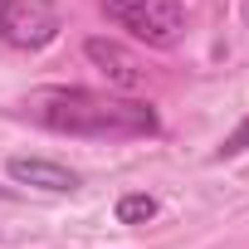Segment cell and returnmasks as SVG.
Masks as SVG:
<instances>
[{
	"label": "cell",
	"mask_w": 249,
	"mask_h": 249,
	"mask_svg": "<svg viewBox=\"0 0 249 249\" xmlns=\"http://www.w3.org/2000/svg\"><path fill=\"white\" fill-rule=\"evenodd\" d=\"M20 112L49 132L88 137V142H137V137H152L161 127L152 103L93 93V88H35Z\"/></svg>",
	"instance_id": "6da1fadb"
},
{
	"label": "cell",
	"mask_w": 249,
	"mask_h": 249,
	"mask_svg": "<svg viewBox=\"0 0 249 249\" xmlns=\"http://www.w3.org/2000/svg\"><path fill=\"white\" fill-rule=\"evenodd\" d=\"M107 20H117L122 30H132L137 39L157 44V49H171L186 30V10L181 0H103Z\"/></svg>",
	"instance_id": "7a4b0ae2"
},
{
	"label": "cell",
	"mask_w": 249,
	"mask_h": 249,
	"mask_svg": "<svg viewBox=\"0 0 249 249\" xmlns=\"http://www.w3.org/2000/svg\"><path fill=\"white\" fill-rule=\"evenodd\" d=\"M59 35L54 0H0V39L15 49H44Z\"/></svg>",
	"instance_id": "3957f363"
},
{
	"label": "cell",
	"mask_w": 249,
	"mask_h": 249,
	"mask_svg": "<svg viewBox=\"0 0 249 249\" xmlns=\"http://www.w3.org/2000/svg\"><path fill=\"white\" fill-rule=\"evenodd\" d=\"M5 171H10V181L35 186V191H54V196L78 191V176H73L69 166H59V161H44V157H10Z\"/></svg>",
	"instance_id": "277c9868"
},
{
	"label": "cell",
	"mask_w": 249,
	"mask_h": 249,
	"mask_svg": "<svg viewBox=\"0 0 249 249\" xmlns=\"http://www.w3.org/2000/svg\"><path fill=\"white\" fill-rule=\"evenodd\" d=\"M83 54H88V64H98V69H103L112 83H122V88H137V83L147 78L142 59H137L132 49H122L117 39H88Z\"/></svg>",
	"instance_id": "5b68a950"
},
{
	"label": "cell",
	"mask_w": 249,
	"mask_h": 249,
	"mask_svg": "<svg viewBox=\"0 0 249 249\" xmlns=\"http://www.w3.org/2000/svg\"><path fill=\"white\" fill-rule=\"evenodd\" d=\"M152 215H157V200L152 196H122L117 200V220L122 225H147Z\"/></svg>",
	"instance_id": "8992f818"
},
{
	"label": "cell",
	"mask_w": 249,
	"mask_h": 249,
	"mask_svg": "<svg viewBox=\"0 0 249 249\" xmlns=\"http://www.w3.org/2000/svg\"><path fill=\"white\" fill-rule=\"evenodd\" d=\"M244 147H249V117H244V122H239V127H234V132H230V137H225V147H220V157H239V152H244Z\"/></svg>",
	"instance_id": "52a82bcc"
}]
</instances>
